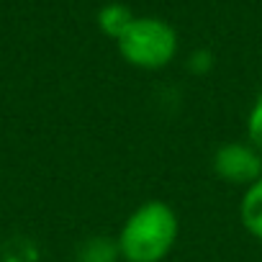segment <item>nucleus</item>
<instances>
[{"label":"nucleus","mask_w":262,"mask_h":262,"mask_svg":"<svg viewBox=\"0 0 262 262\" xmlns=\"http://www.w3.org/2000/svg\"><path fill=\"white\" fill-rule=\"evenodd\" d=\"M137 16L131 13V8L128 6H123V3H105L100 11H98V29L108 36V39H113V41H118L121 36H123V31L131 26V21H134Z\"/></svg>","instance_id":"39448f33"},{"label":"nucleus","mask_w":262,"mask_h":262,"mask_svg":"<svg viewBox=\"0 0 262 262\" xmlns=\"http://www.w3.org/2000/svg\"><path fill=\"white\" fill-rule=\"evenodd\" d=\"M180 236V219L165 201H144L123 221L116 244L126 262H162Z\"/></svg>","instance_id":"f257e3e1"},{"label":"nucleus","mask_w":262,"mask_h":262,"mask_svg":"<svg viewBox=\"0 0 262 262\" xmlns=\"http://www.w3.org/2000/svg\"><path fill=\"white\" fill-rule=\"evenodd\" d=\"M116 257H121L116 239H103V236L85 242L82 254H80L82 262H116Z\"/></svg>","instance_id":"423d86ee"},{"label":"nucleus","mask_w":262,"mask_h":262,"mask_svg":"<svg viewBox=\"0 0 262 262\" xmlns=\"http://www.w3.org/2000/svg\"><path fill=\"white\" fill-rule=\"evenodd\" d=\"M211 167L219 180L249 188L262 178V155L249 142H226L213 152Z\"/></svg>","instance_id":"7ed1b4c3"},{"label":"nucleus","mask_w":262,"mask_h":262,"mask_svg":"<svg viewBox=\"0 0 262 262\" xmlns=\"http://www.w3.org/2000/svg\"><path fill=\"white\" fill-rule=\"evenodd\" d=\"M247 142L254 144V149L262 155V93L254 98L252 108H249V116H247Z\"/></svg>","instance_id":"0eeeda50"},{"label":"nucleus","mask_w":262,"mask_h":262,"mask_svg":"<svg viewBox=\"0 0 262 262\" xmlns=\"http://www.w3.org/2000/svg\"><path fill=\"white\" fill-rule=\"evenodd\" d=\"M239 216H242V226L257 242H262V178L257 183H252L249 188H244Z\"/></svg>","instance_id":"20e7f679"},{"label":"nucleus","mask_w":262,"mask_h":262,"mask_svg":"<svg viewBox=\"0 0 262 262\" xmlns=\"http://www.w3.org/2000/svg\"><path fill=\"white\" fill-rule=\"evenodd\" d=\"M118 54L137 70H162L167 67L180 47L178 31L155 16H137L123 36L116 41Z\"/></svg>","instance_id":"f03ea898"}]
</instances>
